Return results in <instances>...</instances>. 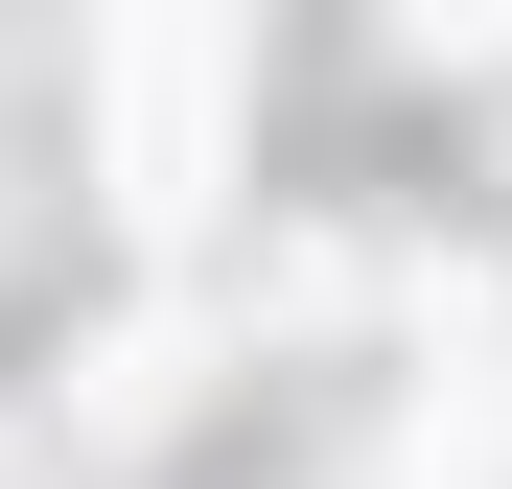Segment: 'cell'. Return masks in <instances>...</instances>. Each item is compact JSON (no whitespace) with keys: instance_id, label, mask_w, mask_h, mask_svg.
<instances>
[{"instance_id":"1","label":"cell","mask_w":512,"mask_h":489,"mask_svg":"<svg viewBox=\"0 0 512 489\" xmlns=\"http://www.w3.org/2000/svg\"><path fill=\"white\" fill-rule=\"evenodd\" d=\"M233 117H256V0H117V47H94V163H117L140 233H210Z\"/></svg>"},{"instance_id":"2","label":"cell","mask_w":512,"mask_h":489,"mask_svg":"<svg viewBox=\"0 0 512 489\" xmlns=\"http://www.w3.org/2000/svg\"><path fill=\"white\" fill-rule=\"evenodd\" d=\"M396 489H512V303L443 280L419 303V420H396Z\"/></svg>"},{"instance_id":"3","label":"cell","mask_w":512,"mask_h":489,"mask_svg":"<svg viewBox=\"0 0 512 489\" xmlns=\"http://www.w3.org/2000/svg\"><path fill=\"white\" fill-rule=\"evenodd\" d=\"M396 47H419V70H489V47H512V0H396Z\"/></svg>"}]
</instances>
